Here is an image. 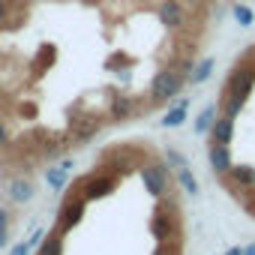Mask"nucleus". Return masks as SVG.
<instances>
[{"label": "nucleus", "mask_w": 255, "mask_h": 255, "mask_svg": "<svg viewBox=\"0 0 255 255\" xmlns=\"http://www.w3.org/2000/svg\"><path fill=\"white\" fill-rule=\"evenodd\" d=\"M33 192H36V186H33L27 177H12V180L6 183V198H9L12 204H27V201L33 198Z\"/></svg>", "instance_id": "6e6552de"}, {"label": "nucleus", "mask_w": 255, "mask_h": 255, "mask_svg": "<svg viewBox=\"0 0 255 255\" xmlns=\"http://www.w3.org/2000/svg\"><path fill=\"white\" fill-rule=\"evenodd\" d=\"M84 210H87V198H84V195H81V198H69V201H63L60 216H57V225H60L63 231H72V228L84 219Z\"/></svg>", "instance_id": "39448f33"}, {"label": "nucleus", "mask_w": 255, "mask_h": 255, "mask_svg": "<svg viewBox=\"0 0 255 255\" xmlns=\"http://www.w3.org/2000/svg\"><path fill=\"white\" fill-rule=\"evenodd\" d=\"M165 162H168V165H171L174 171H177V168H186V165H189L186 153H180L177 147H168V150H165Z\"/></svg>", "instance_id": "412c9836"}, {"label": "nucleus", "mask_w": 255, "mask_h": 255, "mask_svg": "<svg viewBox=\"0 0 255 255\" xmlns=\"http://www.w3.org/2000/svg\"><path fill=\"white\" fill-rule=\"evenodd\" d=\"M12 3L15 0H0V30L9 27V15H12Z\"/></svg>", "instance_id": "4be33fe9"}, {"label": "nucleus", "mask_w": 255, "mask_h": 255, "mask_svg": "<svg viewBox=\"0 0 255 255\" xmlns=\"http://www.w3.org/2000/svg\"><path fill=\"white\" fill-rule=\"evenodd\" d=\"M63 237H66V231L57 225L51 234H45V240L39 243V255H63Z\"/></svg>", "instance_id": "f8f14e48"}, {"label": "nucleus", "mask_w": 255, "mask_h": 255, "mask_svg": "<svg viewBox=\"0 0 255 255\" xmlns=\"http://www.w3.org/2000/svg\"><path fill=\"white\" fill-rule=\"evenodd\" d=\"M213 66H216V60H213V57H204L201 63H195V66H192V72H189V81H192V84H201V81H207V78H210V72H213Z\"/></svg>", "instance_id": "2eb2a0df"}, {"label": "nucleus", "mask_w": 255, "mask_h": 255, "mask_svg": "<svg viewBox=\"0 0 255 255\" xmlns=\"http://www.w3.org/2000/svg\"><path fill=\"white\" fill-rule=\"evenodd\" d=\"M42 240H45V231H42V228H36V231L30 234V240H27V246H36V243H42Z\"/></svg>", "instance_id": "393cba45"}, {"label": "nucleus", "mask_w": 255, "mask_h": 255, "mask_svg": "<svg viewBox=\"0 0 255 255\" xmlns=\"http://www.w3.org/2000/svg\"><path fill=\"white\" fill-rule=\"evenodd\" d=\"M54 57H57V51H54L51 45H45V48L39 51V66H51V63H54Z\"/></svg>", "instance_id": "b1692460"}, {"label": "nucleus", "mask_w": 255, "mask_h": 255, "mask_svg": "<svg viewBox=\"0 0 255 255\" xmlns=\"http://www.w3.org/2000/svg\"><path fill=\"white\" fill-rule=\"evenodd\" d=\"M231 15H234V21H237L240 27H252V24H255V12H252L249 6H243V3H234V6H231Z\"/></svg>", "instance_id": "aec40b11"}, {"label": "nucleus", "mask_w": 255, "mask_h": 255, "mask_svg": "<svg viewBox=\"0 0 255 255\" xmlns=\"http://www.w3.org/2000/svg\"><path fill=\"white\" fill-rule=\"evenodd\" d=\"M243 255H255V243H252V246H246V249H243Z\"/></svg>", "instance_id": "2f4dec72"}, {"label": "nucleus", "mask_w": 255, "mask_h": 255, "mask_svg": "<svg viewBox=\"0 0 255 255\" xmlns=\"http://www.w3.org/2000/svg\"><path fill=\"white\" fill-rule=\"evenodd\" d=\"M186 105H189V99H180V105L171 108V111L159 120V126H165V129H174V126H180V123L186 120Z\"/></svg>", "instance_id": "4468645a"}, {"label": "nucleus", "mask_w": 255, "mask_h": 255, "mask_svg": "<svg viewBox=\"0 0 255 255\" xmlns=\"http://www.w3.org/2000/svg\"><path fill=\"white\" fill-rule=\"evenodd\" d=\"M156 15H159V21H162L165 27H180L183 18H186L180 0H162V3L156 6Z\"/></svg>", "instance_id": "0eeeda50"}, {"label": "nucleus", "mask_w": 255, "mask_h": 255, "mask_svg": "<svg viewBox=\"0 0 255 255\" xmlns=\"http://www.w3.org/2000/svg\"><path fill=\"white\" fill-rule=\"evenodd\" d=\"M225 255H243V249H240V246H231V249H228Z\"/></svg>", "instance_id": "7c9ffc66"}, {"label": "nucleus", "mask_w": 255, "mask_h": 255, "mask_svg": "<svg viewBox=\"0 0 255 255\" xmlns=\"http://www.w3.org/2000/svg\"><path fill=\"white\" fill-rule=\"evenodd\" d=\"M6 240H9V225H0V249L6 246Z\"/></svg>", "instance_id": "cd10ccee"}, {"label": "nucleus", "mask_w": 255, "mask_h": 255, "mask_svg": "<svg viewBox=\"0 0 255 255\" xmlns=\"http://www.w3.org/2000/svg\"><path fill=\"white\" fill-rule=\"evenodd\" d=\"M27 249H30V246H27V240H24V243H15L9 255H27Z\"/></svg>", "instance_id": "bb28decb"}, {"label": "nucleus", "mask_w": 255, "mask_h": 255, "mask_svg": "<svg viewBox=\"0 0 255 255\" xmlns=\"http://www.w3.org/2000/svg\"><path fill=\"white\" fill-rule=\"evenodd\" d=\"M252 87H255V63H252V48H249V51L234 63V69L228 72V78H225V84H222V96H219L222 114H228V117L237 120V114L243 111V105H246Z\"/></svg>", "instance_id": "f257e3e1"}, {"label": "nucleus", "mask_w": 255, "mask_h": 255, "mask_svg": "<svg viewBox=\"0 0 255 255\" xmlns=\"http://www.w3.org/2000/svg\"><path fill=\"white\" fill-rule=\"evenodd\" d=\"M0 225H9V210L0 207Z\"/></svg>", "instance_id": "c85d7f7f"}, {"label": "nucleus", "mask_w": 255, "mask_h": 255, "mask_svg": "<svg viewBox=\"0 0 255 255\" xmlns=\"http://www.w3.org/2000/svg\"><path fill=\"white\" fill-rule=\"evenodd\" d=\"M99 132V123L93 120V117H78V120H72V138L75 141H87V138H93Z\"/></svg>", "instance_id": "ddd939ff"}, {"label": "nucleus", "mask_w": 255, "mask_h": 255, "mask_svg": "<svg viewBox=\"0 0 255 255\" xmlns=\"http://www.w3.org/2000/svg\"><path fill=\"white\" fill-rule=\"evenodd\" d=\"M177 183H180V189L186 192V195H198V180H195V174H192V168L186 165V168H177Z\"/></svg>", "instance_id": "dca6fc26"}, {"label": "nucleus", "mask_w": 255, "mask_h": 255, "mask_svg": "<svg viewBox=\"0 0 255 255\" xmlns=\"http://www.w3.org/2000/svg\"><path fill=\"white\" fill-rule=\"evenodd\" d=\"M150 231H153V237H156L159 243L168 240V237L174 234V213H171L168 204L156 210V216H153V222H150Z\"/></svg>", "instance_id": "423d86ee"}, {"label": "nucleus", "mask_w": 255, "mask_h": 255, "mask_svg": "<svg viewBox=\"0 0 255 255\" xmlns=\"http://www.w3.org/2000/svg\"><path fill=\"white\" fill-rule=\"evenodd\" d=\"M222 177H228L237 189H252V186H255V165H246V162L231 165Z\"/></svg>", "instance_id": "9d476101"}, {"label": "nucleus", "mask_w": 255, "mask_h": 255, "mask_svg": "<svg viewBox=\"0 0 255 255\" xmlns=\"http://www.w3.org/2000/svg\"><path fill=\"white\" fill-rule=\"evenodd\" d=\"M246 210L255 213V186H252V201H246Z\"/></svg>", "instance_id": "c756f323"}, {"label": "nucleus", "mask_w": 255, "mask_h": 255, "mask_svg": "<svg viewBox=\"0 0 255 255\" xmlns=\"http://www.w3.org/2000/svg\"><path fill=\"white\" fill-rule=\"evenodd\" d=\"M213 141H222V144H231V135H234V117L228 114H219L216 123H213V129H210Z\"/></svg>", "instance_id": "9b49d317"}, {"label": "nucleus", "mask_w": 255, "mask_h": 255, "mask_svg": "<svg viewBox=\"0 0 255 255\" xmlns=\"http://www.w3.org/2000/svg\"><path fill=\"white\" fill-rule=\"evenodd\" d=\"M183 75L177 72V69H162V72H156L153 75V81H150V99L153 102H168L171 96H177V90L183 87Z\"/></svg>", "instance_id": "7ed1b4c3"}, {"label": "nucleus", "mask_w": 255, "mask_h": 255, "mask_svg": "<svg viewBox=\"0 0 255 255\" xmlns=\"http://www.w3.org/2000/svg\"><path fill=\"white\" fill-rule=\"evenodd\" d=\"M213 123H216V108H213V105H207V108L198 114V120H195V135L210 132V129H213Z\"/></svg>", "instance_id": "f3484780"}, {"label": "nucleus", "mask_w": 255, "mask_h": 255, "mask_svg": "<svg viewBox=\"0 0 255 255\" xmlns=\"http://www.w3.org/2000/svg\"><path fill=\"white\" fill-rule=\"evenodd\" d=\"M66 171H69V168H66V165H63V162H60V165H54V168H48V171H45V180H48V186H51V189H54V192H60V189H63V186H66Z\"/></svg>", "instance_id": "a211bd4d"}, {"label": "nucleus", "mask_w": 255, "mask_h": 255, "mask_svg": "<svg viewBox=\"0 0 255 255\" xmlns=\"http://www.w3.org/2000/svg\"><path fill=\"white\" fill-rule=\"evenodd\" d=\"M168 168L165 162H144L138 171H141V180H144V189L153 195V198H165L168 189H171V177H168Z\"/></svg>", "instance_id": "f03ea898"}, {"label": "nucleus", "mask_w": 255, "mask_h": 255, "mask_svg": "<svg viewBox=\"0 0 255 255\" xmlns=\"http://www.w3.org/2000/svg\"><path fill=\"white\" fill-rule=\"evenodd\" d=\"M207 156H210V168L222 177L234 162H231V147L228 144H222V141H213L210 144V150H207Z\"/></svg>", "instance_id": "1a4fd4ad"}, {"label": "nucleus", "mask_w": 255, "mask_h": 255, "mask_svg": "<svg viewBox=\"0 0 255 255\" xmlns=\"http://www.w3.org/2000/svg\"><path fill=\"white\" fill-rule=\"evenodd\" d=\"M9 144V132H6V123L0 120V147H6Z\"/></svg>", "instance_id": "a878e982"}, {"label": "nucleus", "mask_w": 255, "mask_h": 255, "mask_svg": "<svg viewBox=\"0 0 255 255\" xmlns=\"http://www.w3.org/2000/svg\"><path fill=\"white\" fill-rule=\"evenodd\" d=\"M132 111V96H114V102H111V117L120 123V120H126V114Z\"/></svg>", "instance_id": "6ab92c4d"}, {"label": "nucleus", "mask_w": 255, "mask_h": 255, "mask_svg": "<svg viewBox=\"0 0 255 255\" xmlns=\"http://www.w3.org/2000/svg\"><path fill=\"white\" fill-rule=\"evenodd\" d=\"M117 189V177H111V174H90V177H84V198L87 201H99V198H105V195H111Z\"/></svg>", "instance_id": "20e7f679"}, {"label": "nucleus", "mask_w": 255, "mask_h": 255, "mask_svg": "<svg viewBox=\"0 0 255 255\" xmlns=\"http://www.w3.org/2000/svg\"><path fill=\"white\" fill-rule=\"evenodd\" d=\"M153 255H180V243H171V240H162L159 246H156V252Z\"/></svg>", "instance_id": "5701e85b"}]
</instances>
